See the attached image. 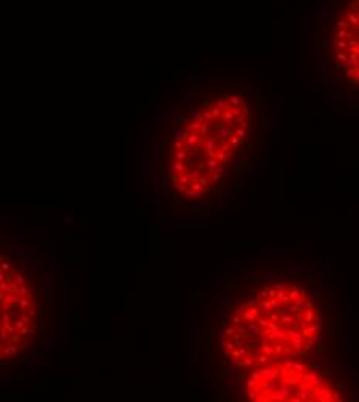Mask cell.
I'll return each instance as SVG.
<instances>
[{
  "label": "cell",
  "instance_id": "cell-1",
  "mask_svg": "<svg viewBox=\"0 0 359 402\" xmlns=\"http://www.w3.org/2000/svg\"><path fill=\"white\" fill-rule=\"evenodd\" d=\"M322 333L314 296L300 285L277 280L257 288L232 308L220 331V350L232 365L253 370L307 356Z\"/></svg>",
  "mask_w": 359,
  "mask_h": 402
},
{
  "label": "cell",
  "instance_id": "cell-2",
  "mask_svg": "<svg viewBox=\"0 0 359 402\" xmlns=\"http://www.w3.org/2000/svg\"><path fill=\"white\" fill-rule=\"evenodd\" d=\"M248 108L245 99L238 104L217 101L203 104L189 119L178 118L184 127L173 133L169 158V186L175 197L187 204L203 206L212 201L224 186V180L238 166V155L248 138L237 135L240 125L235 116Z\"/></svg>",
  "mask_w": 359,
  "mask_h": 402
},
{
  "label": "cell",
  "instance_id": "cell-3",
  "mask_svg": "<svg viewBox=\"0 0 359 402\" xmlns=\"http://www.w3.org/2000/svg\"><path fill=\"white\" fill-rule=\"evenodd\" d=\"M243 396L253 402H340V390L325 374L300 359L256 367L243 383Z\"/></svg>",
  "mask_w": 359,
  "mask_h": 402
},
{
  "label": "cell",
  "instance_id": "cell-4",
  "mask_svg": "<svg viewBox=\"0 0 359 402\" xmlns=\"http://www.w3.org/2000/svg\"><path fill=\"white\" fill-rule=\"evenodd\" d=\"M348 23H350L353 28H357V25H359L357 13H348Z\"/></svg>",
  "mask_w": 359,
  "mask_h": 402
},
{
  "label": "cell",
  "instance_id": "cell-5",
  "mask_svg": "<svg viewBox=\"0 0 359 402\" xmlns=\"http://www.w3.org/2000/svg\"><path fill=\"white\" fill-rule=\"evenodd\" d=\"M333 47L337 50V51H347V45H345V40H339V39H334L333 40Z\"/></svg>",
  "mask_w": 359,
  "mask_h": 402
},
{
  "label": "cell",
  "instance_id": "cell-6",
  "mask_svg": "<svg viewBox=\"0 0 359 402\" xmlns=\"http://www.w3.org/2000/svg\"><path fill=\"white\" fill-rule=\"evenodd\" d=\"M336 27L339 28V30H350L351 28V25L347 22V20H339L337 23H336Z\"/></svg>",
  "mask_w": 359,
  "mask_h": 402
},
{
  "label": "cell",
  "instance_id": "cell-7",
  "mask_svg": "<svg viewBox=\"0 0 359 402\" xmlns=\"http://www.w3.org/2000/svg\"><path fill=\"white\" fill-rule=\"evenodd\" d=\"M334 37L339 39V40H345V39H347V30H337L336 34H334Z\"/></svg>",
  "mask_w": 359,
  "mask_h": 402
},
{
  "label": "cell",
  "instance_id": "cell-8",
  "mask_svg": "<svg viewBox=\"0 0 359 402\" xmlns=\"http://www.w3.org/2000/svg\"><path fill=\"white\" fill-rule=\"evenodd\" d=\"M336 59H337V60H340V62L344 64V62L347 60V54H345L344 51H337V53H336Z\"/></svg>",
  "mask_w": 359,
  "mask_h": 402
},
{
  "label": "cell",
  "instance_id": "cell-9",
  "mask_svg": "<svg viewBox=\"0 0 359 402\" xmlns=\"http://www.w3.org/2000/svg\"><path fill=\"white\" fill-rule=\"evenodd\" d=\"M5 258H6V257H5V254H2V252H0V261H3Z\"/></svg>",
  "mask_w": 359,
  "mask_h": 402
}]
</instances>
